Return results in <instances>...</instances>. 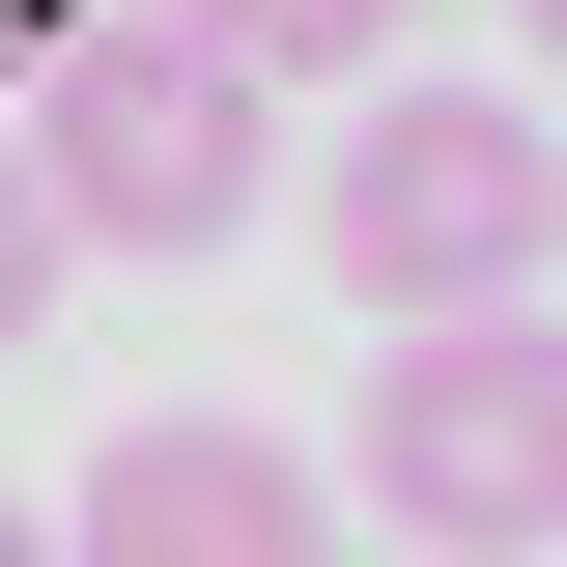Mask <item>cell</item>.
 Segmentation results:
<instances>
[{"label":"cell","mask_w":567,"mask_h":567,"mask_svg":"<svg viewBox=\"0 0 567 567\" xmlns=\"http://www.w3.org/2000/svg\"><path fill=\"white\" fill-rule=\"evenodd\" d=\"M142 29H171V58H227V85H369L425 0H142Z\"/></svg>","instance_id":"cell-5"},{"label":"cell","mask_w":567,"mask_h":567,"mask_svg":"<svg viewBox=\"0 0 567 567\" xmlns=\"http://www.w3.org/2000/svg\"><path fill=\"white\" fill-rule=\"evenodd\" d=\"M58 567H341V483L284 454V425H114L85 454V511H58Z\"/></svg>","instance_id":"cell-4"},{"label":"cell","mask_w":567,"mask_h":567,"mask_svg":"<svg viewBox=\"0 0 567 567\" xmlns=\"http://www.w3.org/2000/svg\"><path fill=\"white\" fill-rule=\"evenodd\" d=\"M511 567H567V539H511Z\"/></svg>","instance_id":"cell-9"},{"label":"cell","mask_w":567,"mask_h":567,"mask_svg":"<svg viewBox=\"0 0 567 567\" xmlns=\"http://www.w3.org/2000/svg\"><path fill=\"white\" fill-rule=\"evenodd\" d=\"M58 341V199H29V142H0V369Z\"/></svg>","instance_id":"cell-6"},{"label":"cell","mask_w":567,"mask_h":567,"mask_svg":"<svg viewBox=\"0 0 567 567\" xmlns=\"http://www.w3.org/2000/svg\"><path fill=\"white\" fill-rule=\"evenodd\" d=\"M341 483L398 511L425 567H511V539H567V341H539V284H511V312H398V341H369Z\"/></svg>","instance_id":"cell-2"},{"label":"cell","mask_w":567,"mask_h":567,"mask_svg":"<svg viewBox=\"0 0 567 567\" xmlns=\"http://www.w3.org/2000/svg\"><path fill=\"white\" fill-rule=\"evenodd\" d=\"M312 256H341L369 312H511V284L567 256V142L511 114V85H398V114L341 142V199H312Z\"/></svg>","instance_id":"cell-3"},{"label":"cell","mask_w":567,"mask_h":567,"mask_svg":"<svg viewBox=\"0 0 567 567\" xmlns=\"http://www.w3.org/2000/svg\"><path fill=\"white\" fill-rule=\"evenodd\" d=\"M0 567H58V539H29V511H0Z\"/></svg>","instance_id":"cell-8"},{"label":"cell","mask_w":567,"mask_h":567,"mask_svg":"<svg viewBox=\"0 0 567 567\" xmlns=\"http://www.w3.org/2000/svg\"><path fill=\"white\" fill-rule=\"evenodd\" d=\"M0 142H29V199H58V256H227V227H256V171H284V85L171 58L142 0H85L58 58L0 85Z\"/></svg>","instance_id":"cell-1"},{"label":"cell","mask_w":567,"mask_h":567,"mask_svg":"<svg viewBox=\"0 0 567 567\" xmlns=\"http://www.w3.org/2000/svg\"><path fill=\"white\" fill-rule=\"evenodd\" d=\"M511 29H539V58H567V0H511Z\"/></svg>","instance_id":"cell-7"}]
</instances>
